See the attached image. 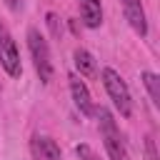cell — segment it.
Segmentation results:
<instances>
[{
  "label": "cell",
  "instance_id": "obj_1",
  "mask_svg": "<svg viewBox=\"0 0 160 160\" xmlns=\"http://www.w3.org/2000/svg\"><path fill=\"white\" fill-rule=\"evenodd\" d=\"M92 118H98V128H100V138H102V145H105L108 158H110V160H130L128 145H125V140H122V132H120L112 112H110L108 108H102V105H100V108L95 105V115H92Z\"/></svg>",
  "mask_w": 160,
  "mask_h": 160
},
{
  "label": "cell",
  "instance_id": "obj_2",
  "mask_svg": "<svg viewBox=\"0 0 160 160\" xmlns=\"http://www.w3.org/2000/svg\"><path fill=\"white\" fill-rule=\"evenodd\" d=\"M28 50H30V58H32L40 82L48 85L55 75V68H52V58H50V45L38 28H28Z\"/></svg>",
  "mask_w": 160,
  "mask_h": 160
},
{
  "label": "cell",
  "instance_id": "obj_3",
  "mask_svg": "<svg viewBox=\"0 0 160 160\" xmlns=\"http://www.w3.org/2000/svg\"><path fill=\"white\" fill-rule=\"evenodd\" d=\"M100 80H102L105 92H108V98L112 100L115 110H118L122 118H130V115H132V98H130V88H128V82L122 80V75H120L118 70H112V68H102Z\"/></svg>",
  "mask_w": 160,
  "mask_h": 160
},
{
  "label": "cell",
  "instance_id": "obj_4",
  "mask_svg": "<svg viewBox=\"0 0 160 160\" xmlns=\"http://www.w3.org/2000/svg\"><path fill=\"white\" fill-rule=\"evenodd\" d=\"M0 65L10 78H20L22 75V62H20V52L18 45L8 30V25L0 20Z\"/></svg>",
  "mask_w": 160,
  "mask_h": 160
},
{
  "label": "cell",
  "instance_id": "obj_5",
  "mask_svg": "<svg viewBox=\"0 0 160 160\" xmlns=\"http://www.w3.org/2000/svg\"><path fill=\"white\" fill-rule=\"evenodd\" d=\"M120 8H122V15L128 20V25L140 35L145 38L148 35V15H145V8L140 0H120Z\"/></svg>",
  "mask_w": 160,
  "mask_h": 160
},
{
  "label": "cell",
  "instance_id": "obj_6",
  "mask_svg": "<svg viewBox=\"0 0 160 160\" xmlns=\"http://www.w3.org/2000/svg\"><path fill=\"white\" fill-rule=\"evenodd\" d=\"M70 80V95H72V102H75V108L80 110V115H85V118H92L95 115V102H92V98H90V90H88V85L78 78V75H70L68 78Z\"/></svg>",
  "mask_w": 160,
  "mask_h": 160
},
{
  "label": "cell",
  "instance_id": "obj_7",
  "mask_svg": "<svg viewBox=\"0 0 160 160\" xmlns=\"http://www.w3.org/2000/svg\"><path fill=\"white\" fill-rule=\"evenodd\" d=\"M30 152H32V160H62L60 145L50 135H32Z\"/></svg>",
  "mask_w": 160,
  "mask_h": 160
},
{
  "label": "cell",
  "instance_id": "obj_8",
  "mask_svg": "<svg viewBox=\"0 0 160 160\" xmlns=\"http://www.w3.org/2000/svg\"><path fill=\"white\" fill-rule=\"evenodd\" d=\"M80 5V18H82V25L95 30L102 25V5L100 0H78Z\"/></svg>",
  "mask_w": 160,
  "mask_h": 160
},
{
  "label": "cell",
  "instance_id": "obj_9",
  "mask_svg": "<svg viewBox=\"0 0 160 160\" xmlns=\"http://www.w3.org/2000/svg\"><path fill=\"white\" fill-rule=\"evenodd\" d=\"M72 60H75V68H78V72H80L82 78H92V75L98 72V68H95V58H92L85 48H78V50L72 52Z\"/></svg>",
  "mask_w": 160,
  "mask_h": 160
},
{
  "label": "cell",
  "instance_id": "obj_10",
  "mask_svg": "<svg viewBox=\"0 0 160 160\" xmlns=\"http://www.w3.org/2000/svg\"><path fill=\"white\" fill-rule=\"evenodd\" d=\"M140 80H142V85H145V90L150 95V102L155 108H160V78L152 70H142L140 72Z\"/></svg>",
  "mask_w": 160,
  "mask_h": 160
},
{
  "label": "cell",
  "instance_id": "obj_11",
  "mask_svg": "<svg viewBox=\"0 0 160 160\" xmlns=\"http://www.w3.org/2000/svg\"><path fill=\"white\" fill-rule=\"evenodd\" d=\"M45 22H48L52 38H60V35H62V22H60V18H58L55 12H48V15H45Z\"/></svg>",
  "mask_w": 160,
  "mask_h": 160
},
{
  "label": "cell",
  "instance_id": "obj_12",
  "mask_svg": "<svg viewBox=\"0 0 160 160\" xmlns=\"http://www.w3.org/2000/svg\"><path fill=\"white\" fill-rule=\"evenodd\" d=\"M75 152H78V158H80V160H100V158H98V152H95L90 145H85V142L75 145Z\"/></svg>",
  "mask_w": 160,
  "mask_h": 160
},
{
  "label": "cell",
  "instance_id": "obj_13",
  "mask_svg": "<svg viewBox=\"0 0 160 160\" xmlns=\"http://www.w3.org/2000/svg\"><path fill=\"white\" fill-rule=\"evenodd\" d=\"M145 158L148 160H158V150H155V138L145 135Z\"/></svg>",
  "mask_w": 160,
  "mask_h": 160
},
{
  "label": "cell",
  "instance_id": "obj_14",
  "mask_svg": "<svg viewBox=\"0 0 160 160\" xmlns=\"http://www.w3.org/2000/svg\"><path fill=\"white\" fill-rule=\"evenodd\" d=\"M10 5H12V0H10Z\"/></svg>",
  "mask_w": 160,
  "mask_h": 160
}]
</instances>
